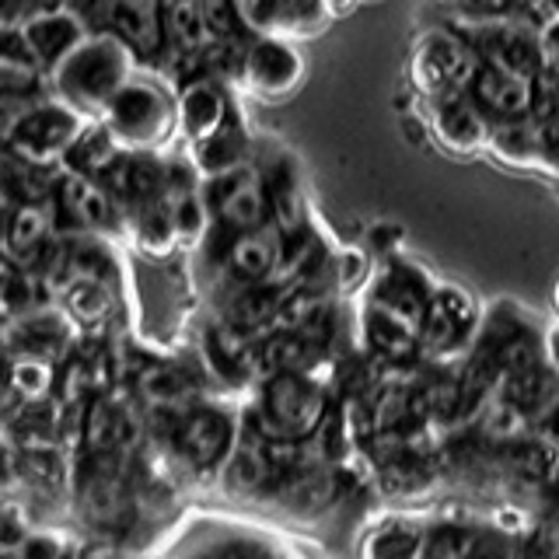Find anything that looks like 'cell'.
Wrapping results in <instances>:
<instances>
[{
    "label": "cell",
    "instance_id": "cell-1",
    "mask_svg": "<svg viewBox=\"0 0 559 559\" xmlns=\"http://www.w3.org/2000/svg\"><path fill=\"white\" fill-rule=\"evenodd\" d=\"M140 67L144 63L136 60V52L127 43L109 32L92 28L63 60H57L46 70L43 81L49 95L67 102L84 119H102L116 92Z\"/></svg>",
    "mask_w": 559,
    "mask_h": 559
},
{
    "label": "cell",
    "instance_id": "cell-2",
    "mask_svg": "<svg viewBox=\"0 0 559 559\" xmlns=\"http://www.w3.org/2000/svg\"><path fill=\"white\" fill-rule=\"evenodd\" d=\"M332 413L329 389L319 374L305 371H273L255 381L245 430L262 441H308Z\"/></svg>",
    "mask_w": 559,
    "mask_h": 559
},
{
    "label": "cell",
    "instance_id": "cell-3",
    "mask_svg": "<svg viewBox=\"0 0 559 559\" xmlns=\"http://www.w3.org/2000/svg\"><path fill=\"white\" fill-rule=\"evenodd\" d=\"M102 122L119 140L122 151H151L165 154L179 140V119H175V87L140 67L136 74L119 87Z\"/></svg>",
    "mask_w": 559,
    "mask_h": 559
},
{
    "label": "cell",
    "instance_id": "cell-4",
    "mask_svg": "<svg viewBox=\"0 0 559 559\" xmlns=\"http://www.w3.org/2000/svg\"><path fill=\"white\" fill-rule=\"evenodd\" d=\"M241 433V419L235 409L221 406V402H192L182 413L171 416L168 430V454L179 472H189V479L214 483L217 472L235 448Z\"/></svg>",
    "mask_w": 559,
    "mask_h": 559
},
{
    "label": "cell",
    "instance_id": "cell-5",
    "mask_svg": "<svg viewBox=\"0 0 559 559\" xmlns=\"http://www.w3.org/2000/svg\"><path fill=\"white\" fill-rule=\"evenodd\" d=\"M84 122L87 119L78 109H70L67 102L46 92L14 119V127L4 133L0 154L11 157L17 165H28V168L60 171L63 154L70 144H74V136L84 130Z\"/></svg>",
    "mask_w": 559,
    "mask_h": 559
},
{
    "label": "cell",
    "instance_id": "cell-6",
    "mask_svg": "<svg viewBox=\"0 0 559 559\" xmlns=\"http://www.w3.org/2000/svg\"><path fill=\"white\" fill-rule=\"evenodd\" d=\"M52 214L63 235H102V238H122V206L105 189L102 179L74 171H57L52 182Z\"/></svg>",
    "mask_w": 559,
    "mask_h": 559
},
{
    "label": "cell",
    "instance_id": "cell-7",
    "mask_svg": "<svg viewBox=\"0 0 559 559\" xmlns=\"http://www.w3.org/2000/svg\"><path fill=\"white\" fill-rule=\"evenodd\" d=\"M476 67H479L476 49L468 46V39L459 28H430L427 35H419V43L413 49L409 78L419 95L437 98V95L465 92Z\"/></svg>",
    "mask_w": 559,
    "mask_h": 559
},
{
    "label": "cell",
    "instance_id": "cell-8",
    "mask_svg": "<svg viewBox=\"0 0 559 559\" xmlns=\"http://www.w3.org/2000/svg\"><path fill=\"white\" fill-rule=\"evenodd\" d=\"M468 46L476 49L479 63H493L503 70H514L524 78H542L546 74V60H542L538 46V28H528L524 22L503 14H476L454 25Z\"/></svg>",
    "mask_w": 559,
    "mask_h": 559
},
{
    "label": "cell",
    "instance_id": "cell-9",
    "mask_svg": "<svg viewBox=\"0 0 559 559\" xmlns=\"http://www.w3.org/2000/svg\"><path fill=\"white\" fill-rule=\"evenodd\" d=\"M235 78L245 95L276 102L301 87L305 57L290 39H280V35H252L238 52Z\"/></svg>",
    "mask_w": 559,
    "mask_h": 559
},
{
    "label": "cell",
    "instance_id": "cell-10",
    "mask_svg": "<svg viewBox=\"0 0 559 559\" xmlns=\"http://www.w3.org/2000/svg\"><path fill=\"white\" fill-rule=\"evenodd\" d=\"M70 4L92 28L127 43L140 63H151L165 52L162 0H70Z\"/></svg>",
    "mask_w": 559,
    "mask_h": 559
},
{
    "label": "cell",
    "instance_id": "cell-11",
    "mask_svg": "<svg viewBox=\"0 0 559 559\" xmlns=\"http://www.w3.org/2000/svg\"><path fill=\"white\" fill-rule=\"evenodd\" d=\"M476 340V308L459 287H433L416 322L419 354L430 360H454Z\"/></svg>",
    "mask_w": 559,
    "mask_h": 559
},
{
    "label": "cell",
    "instance_id": "cell-12",
    "mask_svg": "<svg viewBox=\"0 0 559 559\" xmlns=\"http://www.w3.org/2000/svg\"><path fill=\"white\" fill-rule=\"evenodd\" d=\"M140 441H144V419H140L133 395L98 389L84 399L81 430H78V444L84 454H92V451L133 454Z\"/></svg>",
    "mask_w": 559,
    "mask_h": 559
},
{
    "label": "cell",
    "instance_id": "cell-13",
    "mask_svg": "<svg viewBox=\"0 0 559 559\" xmlns=\"http://www.w3.org/2000/svg\"><path fill=\"white\" fill-rule=\"evenodd\" d=\"M203 197L210 206V221L224 227V231H245V227H259L270 221L266 189H262V175L252 157L245 165L217 175V179H206Z\"/></svg>",
    "mask_w": 559,
    "mask_h": 559
},
{
    "label": "cell",
    "instance_id": "cell-14",
    "mask_svg": "<svg viewBox=\"0 0 559 559\" xmlns=\"http://www.w3.org/2000/svg\"><path fill=\"white\" fill-rule=\"evenodd\" d=\"M74 336H78L74 322L57 305L32 308L25 314H14V319L0 322V349L46 357L57 364L74 354Z\"/></svg>",
    "mask_w": 559,
    "mask_h": 559
},
{
    "label": "cell",
    "instance_id": "cell-15",
    "mask_svg": "<svg viewBox=\"0 0 559 559\" xmlns=\"http://www.w3.org/2000/svg\"><path fill=\"white\" fill-rule=\"evenodd\" d=\"M235 11L245 32L280 39H308L329 22L322 0H235Z\"/></svg>",
    "mask_w": 559,
    "mask_h": 559
},
{
    "label": "cell",
    "instance_id": "cell-16",
    "mask_svg": "<svg viewBox=\"0 0 559 559\" xmlns=\"http://www.w3.org/2000/svg\"><path fill=\"white\" fill-rule=\"evenodd\" d=\"M535 92H538V78H524L493 63H479L465 87V95L483 112L486 122L528 116L535 105Z\"/></svg>",
    "mask_w": 559,
    "mask_h": 559
},
{
    "label": "cell",
    "instance_id": "cell-17",
    "mask_svg": "<svg viewBox=\"0 0 559 559\" xmlns=\"http://www.w3.org/2000/svg\"><path fill=\"white\" fill-rule=\"evenodd\" d=\"M280 245L284 231L266 221L259 227H245V231H227V241L221 249V266L227 284H259V280H273L280 262Z\"/></svg>",
    "mask_w": 559,
    "mask_h": 559
},
{
    "label": "cell",
    "instance_id": "cell-18",
    "mask_svg": "<svg viewBox=\"0 0 559 559\" xmlns=\"http://www.w3.org/2000/svg\"><path fill=\"white\" fill-rule=\"evenodd\" d=\"M252 151H255L252 133L245 127L238 105H231V112L224 116L217 130H210L200 140H189L182 157L189 162V168L200 175V182H206V179H217V175L245 165L252 157Z\"/></svg>",
    "mask_w": 559,
    "mask_h": 559
},
{
    "label": "cell",
    "instance_id": "cell-19",
    "mask_svg": "<svg viewBox=\"0 0 559 559\" xmlns=\"http://www.w3.org/2000/svg\"><path fill=\"white\" fill-rule=\"evenodd\" d=\"M60 235L57 214H52V200H17L8 206L4 235H0V255H8L17 266L32 270L46 245Z\"/></svg>",
    "mask_w": 559,
    "mask_h": 559
},
{
    "label": "cell",
    "instance_id": "cell-20",
    "mask_svg": "<svg viewBox=\"0 0 559 559\" xmlns=\"http://www.w3.org/2000/svg\"><path fill=\"white\" fill-rule=\"evenodd\" d=\"M252 162L259 165L262 189H266V206L270 221L284 235L297 231L301 224H308V203H305V186H301V168L287 151H273L270 157H259L252 151Z\"/></svg>",
    "mask_w": 559,
    "mask_h": 559
},
{
    "label": "cell",
    "instance_id": "cell-21",
    "mask_svg": "<svg viewBox=\"0 0 559 559\" xmlns=\"http://www.w3.org/2000/svg\"><path fill=\"white\" fill-rule=\"evenodd\" d=\"M165 179H168L165 154H151V151H122L119 162L102 175L105 189H109L116 203L122 206V217L136 206L162 200Z\"/></svg>",
    "mask_w": 559,
    "mask_h": 559
},
{
    "label": "cell",
    "instance_id": "cell-22",
    "mask_svg": "<svg viewBox=\"0 0 559 559\" xmlns=\"http://www.w3.org/2000/svg\"><path fill=\"white\" fill-rule=\"evenodd\" d=\"M273 476H276V465H273L270 444L262 441L259 433L245 430V424H241L238 441L231 451H227V459L214 479L221 486V493L235 497V500H252V497L266 493Z\"/></svg>",
    "mask_w": 559,
    "mask_h": 559
},
{
    "label": "cell",
    "instance_id": "cell-23",
    "mask_svg": "<svg viewBox=\"0 0 559 559\" xmlns=\"http://www.w3.org/2000/svg\"><path fill=\"white\" fill-rule=\"evenodd\" d=\"M22 32H25L35 67H39V74H46L52 63L63 60L67 52L92 32V25L84 22V14L74 4H63V8H49V11L25 17Z\"/></svg>",
    "mask_w": 559,
    "mask_h": 559
},
{
    "label": "cell",
    "instance_id": "cell-24",
    "mask_svg": "<svg viewBox=\"0 0 559 559\" xmlns=\"http://www.w3.org/2000/svg\"><path fill=\"white\" fill-rule=\"evenodd\" d=\"M231 92L221 78H189L179 92H175V119H179V140H200L210 130H217L224 116L231 112Z\"/></svg>",
    "mask_w": 559,
    "mask_h": 559
},
{
    "label": "cell",
    "instance_id": "cell-25",
    "mask_svg": "<svg viewBox=\"0 0 559 559\" xmlns=\"http://www.w3.org/2000/svg\"><path fill=\"white\" fill-rule=\"evenodd\" d=\"M133 389L151 413H162L171 419L175 413H182L186 406L197 402L200 381L175 360H147L144 367H136Z\"/></svg>",
    "mask_w": 559,
    "mask_h": 559
},
{
    "label": "cell",
    "instance_id": "cell-26",
    "mask_svg": "<svg viewBox=\"0 0 559 559\" xmlns=\"http://www.w3.org/2000/svg\"><path fill=\"white\" fill-rule=\"evenodd\" d=\"M427 102H430V130L448 151L472 154V151L486 147L489 122L483 119V112L472 105V98L465 92L437 95V98H427Z\"/></svg>",
    "mask_w": 559,
    "mask_h": 559
},
{
    "label": "cell",
    "instance_id": "cell-27",
    "mask_svg": "<svg viewBox=\"0 0 559 559\" xmlns=\"http://www.w3.org/2000/svg\"><path fill=\"white\" fill-rule=\"evenodd\" d=\"M430 290H433V284L427 280L424 270H416L413 262L392 259L389 266L374 276V284L367 287V301L416 325L419 314H424Z\"/></svg>",
    "mask_w": 559,
    "mask_h": 559
},
{
    "label": "cell",
    "instance_id": "cell-28",
    "mask_svg": "<svg viewBox=\"0 0 559 559\" xmlns=\"http://www.w3.org/2000/svg\"><path fill=\"white\" fill-rule=\"evenodd\" d=\"M280 297H284V284L276 280H259V284H227L221 319L235 325L245 336H266L276 329L280 314Z\"/></svg>",
    "mask_w": 559,
    "mask_h": 559
},
{
    "label": "cell",
    "instance_id": "cell-29",
    "mask_svg": "<svg viewBox=\"0 0 559 559\" xmlns=\"http://www.w3.org/2000/svg\"><path fill=\"white\" fill-rule=\"evenodd\" d=\"M360 336L364 346L384 364H409L413 357H419L416 325L371 301H364L360 308Z\"/></svg>",
    "mask_w": 559,
    "mask_h": 559
},
{
    "label": "cell",
    "instance_id": "cell-30",
    "mask_svg": "<svg viewBox=\"0 0 559 559\" xmlns=\"http://www.w3.org/2000/svg\"><path fill=\"white\" fill-rule=\"evenodd\" d=\"M122 290L112 284H102V280H70L57 294V308L74 322L78 332H92L105 329L119 311Z\"/></svg>",
    "mask_w": 559,
    "mask_h": 559
},
{
    "label": "cell",
    "instance_id": "cell-31",
    "mask_svg": "<svg viewBox=\"0 0 559 559\" xmlns=\"http://www.w3.org/2000/svg\"><path fill=\"white\" fill-rule=\"evenodd\" d=\"M122 238L130 241V249L136 255H144L151 262H165L179 252V235H175V224L162 200L130 210L122 217Z\"/></svg>",
    "mask_w": 559,
    "mask_h": 559
},
{
    "label": "cell",
    "instance_id": "cell-32",
    "mask_svg": "<svg viewBox=\"0 0 559 559\" xmlns=\"http://www.w3.org/2000/svg\"><path fill=\"white\" fill-rule=\"evenodd\" d=\"M486 147L493 151L503 165L552 171L549 157H546V147H542V136H538V127H535L532 112L528 116H518V119L489 122Z\"/></svg>",
    "mask_w": 559,
    "mask_h": 559
},
{
    "label": "cell",
    "instance_id": "cell-33",
    "mask_svg": "<svg viewBox=\"0 0 559 559\" xmlns=\"http://www.w3.org/2000/svg\"><path fill=\"white\" fill-rule=\"evenodd\" d=\"M119 140L109 133L102 119H87L84 130L74 136V144L67 147L60 171H74V175H92V179H102L119 162Z\"/></svg>",
    "mask_w": 559,
    "mask_h": 559
},
{
    "label": "cell",
    "instance_id": "cell-34",
    "mask_svg": "<svg viewBox=\"0 0 559 559\" xmlns=\"http://www.w3.org/2000/svg\"><path fill=\"white\" fill-rule=\"evenodd\" d=\"M162 25H165V52L171 49L179 57H200L210 46L203 0H165Z\"/></svg>",
    "mask_w": 559,
    "mask_h": 559
},
{
    "label": "cell",
    "instance_id": "cell-35",
    "mask_svg": "<svg viewBox=\"0 0 559 559\" xmlns=\"http://www.w3.org/2000/svg\"><path fill=\"white\" fill-rule=\"evenodd\" d=\"M52 305V297L46 284L32 270L17 266L8 255H0V322L14 319V314H25L32 308Z\"/></svg>",
    "mask_w": 559,
    "mask_h": 559
},
{
    "label": "cell",
    "instance_id": "cell-36",
    "mask_svg": "<svg viewBox=\"0 0 559 559\" xmlns=\"http://www.w3.org/2000/svg\"><path fill=\"white\" fill-rule=\"evenodd\" d=\"M60 364L32 354H8V384L22 402H43L57 392Z\"/></svg>",
    "mask_w": 559,
    "mask_h": 559
},
{
    "label": "cell",
    "instance_id": "cell-37",
    "mask_svg": "<svg viewBox=\"0 0 559 559\" xmlns=\"http://www.w3.org/2000/svg\"><path fill=\"white\" fill-rule=\"evenodd\" d=\"M419 542H424V528H419L416 521H406V518H389L374 524L367 538L360 542V552L364 556H419Z\"/></svg>",
    "mask_w": 559,
    "mask_h": 559
},
{
    "label": "cell",
    "instance_id": "cell-38",
    "mask_svg": "<svg viewBox=\"0 0 559 559\" xmlns=\"http://www.w3.org/2000/svg\"><path fill=\"white\" fill-rule=\"evenodd\" d=\"M0 67L35 70V74H39V67H35L32 52H28L22 22H0Z\"/></svg>",
    "mask_w": 559,
    "mask_h": 559
},
{
    "label": "cell",
    "instance_id": "cell-39",
    "mask_svg": "<svg viewBox=\"0 0 559 559\" xmlns=\"http://www.w3.org/2000/svg\"><path fill=\"white\" fill-rule=\"evenodd\" d=\"M46 95V81L39 84H25V87H11V92H0V144H4V133L14 127V119L22 116L35 98Z\"/></svg>",
    "mask_w": 559,
    "mask_h": 559
},
{
    "label": "cell",
    "instance_id": "cell-40",
    "mask_svg": "<svg viewBox=\"0 0 559 559\" xmlns=\"http://www.w3.org/2000/svg\"><path fill=\"white\" fill-rule=\"evenodd\" d=\"M63 4H70V0H0V22H25L32 14Z\"/></svg>",
    "mask_w": 559,
    "mask_h": 559
},
{
    "label": "cell",
    "instance_id": "cell-41",
    "mask_svg": "<svg viewBox=\"0 0 559 559\" xmlns=\"http://www.w3.org/2000/svg\"><path fill=\"white\" fill-rule=\"evenodd\" d=\"M542 60H546V74H559V14H549V22L538 28Z\"/></svg>",
    "mask_w": 559,
    "mask_h": 559
},
{
    "label": "cell",
    "instance_id": "cell-42",
    "mask_svg": "<svg viewBox=\"0 0 559 559\" xmlns=\"http://www.w3.org/2000/svg\"><path fill=\"white\" fill-rule=\"evenodd\" d=\"M43 74L35 70H17V67H0V92H11V87H25V84H39Z\"/></svg>",
    "mask_w": 559,
    "mask_h": 559
},
{
    "label": "cell",
    "instance_id": "cell-43",
    "mask_svg": "<svg viewBox=\"0 0 559 559\" xmlns=\"http://www.w3.org/2000/svg\"><path fill=\"white\" fill-rule=\"evenodd\" d=\"M542 354H546L549 357V364L556 367V371H559V325L549 332V340H546V349H542Z\"/></svg>",
    "mask_w": 559,
    "mask_h": 559
},
{
    "label": "cell",
    "instance_id": "cell-44",
    "mask_svg": "<svg viewBox=\"0 0 559 559\" xmlns=\"http://www.w3.org/2000/svg\"><path fill=\"white\" fill-rule=\"evenodd\" d=\"M8 206H11V200H8V192L0 189V235H4V221H8Z\"/></svg>",
    "mask_w": 559,
    "mask_h": 559
},
{
    "label": "cell",
    "instance_id": "cell-45",
    "mask_svg": "<svg viewBox=\"0 0 559 559\" xmlns=\"http://www.w3.org/2000/svg\"><path fill=\"white\" fill-rule=\"evenodd\" d=\"M546 4H549V11H552V14H559V0H546Z\"/></svg>",
    "mask_w": 559,
    "mask_h": 559
}]
</instances>
